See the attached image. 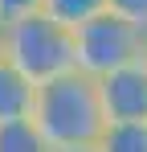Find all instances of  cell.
Wrapping results in <instances>:
<instances>
[{
	"label": "cell",
	"mask_w": 147,
	"mask_h": 152,
	"mask_svg": "<svg viewBox=\"0 0 147 152\" xmlns=\"http://www.w3.org/2000/svg\"><path fill=\"white\" fill-rule=\"evenodd\" d=\"M0 58H4V25H0Z\"/></svg>",
	"instance_id": "cell-11"
},
{
	"label": "cell",
	"mask_w": 147,
	"mask_h": 152,
	"mask_svg": "<svg viewBox=\"0 0 147 152\" xmlns=\"http://www.w3.org/2000/svg\"><path fill=\"white\" fill-rule=\"evenodd\" d=\"M33 124L45 132L53 152L66 148H94L98 136L106 132V111L98 95V78L86 70H70L61 78H49L37 86Z\"/></svg>",
	"instance_id": "cell-1"
},
{
	"label": "cell",
	"mask_w": 147,
	"mask_h": 152,
	"mask_svg": "<svg viewBox=\"0 0 147 152\" xmlns=\"http://www.w3.org/2000/svg\"><path fill=\"white\" fill-rule=\"evenodd\" d=\"M66 152H98V148H66Z\"/></svg>",
	"instance_id": "cell-12"
},
{
	"label": "cell",
	"mask_w": 147,
	"mask_h": 152,
	"mask_svg": "<svg viewBox=\"0 0 147 152\" xmlns=\"http://www.w3.org/2000/svg\"><path fill=\"white\" fill-rule=\"evenodd\" d=\"M41 12L66 29H78L86 21H94L98 12H106V0H41Z\"/></svg>",
	"instance_id": "cell-7"
},
{
	"label": "cell",
	"mask_w": 147,
	"mask_h": 152,
	"mask_svg": "<svg viewBox=\"0 0 147 152\" xmlns=\"http://www.w3.org/2000/svg\"><path fill=\"white\" fill-rule=\"evenodd\" d=\"M74 45H78V70H86L90 78H102L119 66L139 62L147 33L122 17H115V12H98L94 21L74 29Z\"/></svg>",
	"instance_id": "cell-3"
},
{
	"label": "cell",
	"mask_w": 147,
	"mask_h": 152,
	"mask_svg": "<svg viewBox=\"0 0 147 152\" xmlns=\"http://www.w3.org/2000/svg\"><path fill=\"white\" fill-rule=\"evenodd\" d=\"M143 62H147V45H143Z\"/></svg>",
	"instance_id": "cell-13"
},
{
	"label": "cell",
	"mask_w": 147,
	"mask_h": 152,
	"mask_svg": "<svg viewBox=\"0 0 147 152\" xmlns=\"http://www.w3.org/2000/svg\"><path fill=\"white\" fill-rule=\"evenodd\" d=\"M106 124H147V62H131L98 78Z\"/></svg>",
	"instance_id": "cell-4"
},
{
	"label": "cell",
	"mask_w": 147,
	"mask_h": 152,
	"mask_svg": "<svg viewBox=\"0 0 147 152\" xmlns=\"http://www.w3.org/2000/svg\"><path fill=\"white\" fill-rule=\"evenodd\" d=\"M33 12H41V0H0V25L33 17Z\"/></svg>",
	"instance_id": "cell-10"
},
{
	"label": "cell",
	"mask_w": 147,
	"mask_h": 152,
	"mask_svg": "<svg viewBox=\"0 0 147 152\" xmlns=\"http://www.w3.org/2000/svg\"><path fill=\"white\" fill-rule=\"evenodd\" d=\"M33 107H37V82L0 58V124H17V119H33Z\"/></svg>",
	"instance_id": "cell-5"
},
{
	"label": "cell",
	"mask_w": 147,
	"mask_h": 152,
	"mask_svg": "<svg viewBox=\"0 0 147 152\" xmlns=\"http://www.w3.org/2000/svg\"><path fill=\"white\" fill-rule=\"evenodd\" d=\"M106 12H115V17H122L147 33V0H106Z\"/></svg>",
	"instance_id": "cell-9"
},
{
	"label": "cell",
	"mask_w": 147,
	"mask_h": 152,
	"mask_svg": "<svg viewBox=\"0 0 147 152\" xmlns=\"http://www.w3.org/2000/svg\"><path fill=\"white\" fill-rule=\"evenodd\" d=\"M0 152H53V144L33 119H17V124H0Z\"/></svg>",
	"instance_id": "cell-6"
},
{
	"label": "cell",
	"mask_w": 147,
	"mask_h": 152,
	"mask_svg": "<svg viewBox=\"0 0 147 152\" xmlns=\"http://www.w3.org/2000/svg\"><path fill=\"white\" fill-rule=\"evenodd\" d=\"M94 148L98 152H147V124H106Z\"/></svg>",
	"instance_id": "cell-8"
},
{
	"label": "cell",
	"mask_w": 147,
	"mask_h": 152,
	"mask_svg": "<svg viewBox=\"0 0 147 152\" xmlns=\"http://www.w3.org/2000/svg\"><path fill=\"white\" fill-rule=\"evenodd\" d=\"M4 58L21 70L29 82H49L78 70V45H74V29L57 25L45 12H33L21 21L4 25Z\"/></svg>",
	"instance_id": "cell-2"
}]
</instances>
